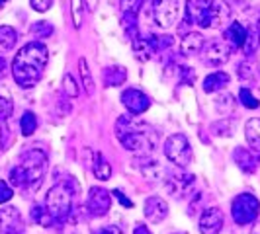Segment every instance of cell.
I'll return each mask as SVG.
<instances>
[{
	"label": "cell",
	"mask_w": 260,
	"mask_h": 234,
	"mask_svg": "<svg viewBox=\"0 0 260 234\" xmlns=\"http://www.w3.org/2000/svg\"><path fill=\"white\" fill-rule=\"evenodd\" d=\"M112 207V195L106 191L104 187L94 185L88 189V197H86V211L90 217H104Z\"/></svg>",
	"instance_id": "cell-11"
},
{
	"label": "cell",
	"mask_w": 260,
	"mask_h": 234,
	"mask_svg": "<svg viewBox=\"0 0 260 234\" xmlns=\"http://www.w3.org/2000/svg\"><path fill=\"white\" fill-rule=\"evenodd\" d=\"M245 137H247L248 146L254 152L260 164V117H250L245 123Z\"/></svg>",
	"instance_id": "cell-18"
},
{
	"label": "cell",
	"mask_w": 260,
	"mask_h": 234,
	"mask_svg": "<svg viewBox=\"0 0 260 234\" xmlns=\"http://www.w3.org/2000/svg\"><path fill=\"white\" fill-rule=\"evenodd\" d=\"M248 35V27L243 26L241 22H235L231 26L225 29V41L231 43L235 49H243L245 47V41Z\"/></svg>",
	"instance_id": "cell-21"
},
{
	"label": "cell",
	"mask_w": 260,
	"mask_h": 234,
	"mask_svg": "<svg viewBox=\"0 0 260 234\" xmlns=\"http://www.w3.org/2000/svg\"><path fill=\"white\" fill-rule=\"evenodd\" d=\"M225 222V215L219 207H209L200 217V232L202 234H219Z\"/></svg>",
	"instance_id": "cell-14"
},
{
	"label": "cell",
	"mask_w": 260,
	"mask_h": 234,
	"mask_svg": "<svg viewBox=\"0 0 260 234\" xmlns=\"http://www.w3.org/2000/svg\"><path fill=\"white\" fill-rule=\"evenodd\" d=\"M143 213L147 221L158 224V222H162L169 217V205H167V201L162 197H149V199H145Z\"/></svg>",
	"instance_id": "cell-15"
},
{
	"label": "cell",
	"mask_w": 260,
	"mask_h": 234,
	"mask_svg": "<svg viewBox=\"0 0 260 234\" xmlns=\"http://www.w3.org/2000/svg\"><path fill=\"white\" fill-rule=\"evenodd\" d=\"M31 33L38 39H45L49 37V35H53V26L49 22H36L31 26Z\"/></svg>",
	"instance_id": "cell-39"
},
{
	"label": "cell",
	"mask_w": 260,
	"mask_h": 234,
	"mask_svg": "<svg viewBox=\"0 0 260 234\" xmlns=\"http://www.w3.org/2000/svg\"><path fill=\"white\" fill-rule=\"evenodd\" d=\"M12 187H10V183L4 182V180H0V205H4V203H8L10 199H12Z\"/></svg>",
	"instance_id": "cell-41"
},
{
	"label": "cell",
	"mask_w": 260,
	"mask_h": 234,
	"mask_svg": "<svg viewBox=\"0 0 260 234\" xmlns=\"http://www.w3.org/2000/svg\"><path fill=\"white\" fill-rule=\"evenodd\" d=\"M78 72H80V78H82V88L86 94H92L94 92V78H92L90 66H88V61L82 57L78 61Z\"/></svg>",
	"instance_id": "cell-28"
},
{
	"label": "cell",
	"mask_w": 260,
	"mask_h": 234,
	"mask_svg": "<svg viewBox=\"0 0 260 234\" xmlns=\"http://www.w3.org/2000/svg\"><path fill=\"white\" fill-rule=\"evenodd\" d=\"M84 0H71V16H73V24L77 29H80L82 20H84Z\"/></svg>",
	"instance_id": "cell-35"
},
{
	"label": "cell",
	"mask_w": 260,
	"mask_h": 234,
	"mask_svg": "<svg viewBox=\"0 0 260 234\" xmlns=\"http://www.w3.org/2000/svg\"><path fill=\"white\" fill-rule=\"evenodd\" d=\"M31 219L38 222L39 226H53L55 219L51 217V213L47 211L45 205H34L31 207Z\"/></svg>",
	"instance_id": "cell-29"
},
{
	"label": "cell",
	"mask_w": 260,
	"mask_h": 234,
	"mask_svg": "<svg viewBox=\"0 0 260 234\" xmlns=\"http://www.w3.org/2000/svg\"><path fill=\"white\" fill-rule=\"evenodd\" d=\"M84 2H86V10L88 12H94L98 8V0H84Z\"/></svg>",
	"instance_id": "cell-47"
},
{
	"label": "cell",
	"mask_w": 260,
	"mask_h": 234,
	"mask_svg": "<svg viewBox=\"0 0 260 234\" xmlns=\"http://www.w3.org/2000/svg\"><path fill=\"white\" fill-rule=\"evenodd\" d=\"M6 2H8V0H0V6H4V4H6Z\"/></svg>",
	"instance_id": "cell-50"
},
{
	"label": "cell",
	"mask_w": 260,
	"mask_h": 234,
	"mask_svg": "<svg viewBox=\"0 0 260 234\" xmlns=\"http://www.w3.org/2000/svg\"><path fill=\"white\" fill-rule=\"evenodd\" d=\"M20 166L26 172L27 189H38L47 172V154L39 148H29L20 156Z\"/></svg>",
	"instance_id": "cell-4"
},
{
	"label": "cell",
	"mask_w": 260,
	"mask_h": 234,
	"mask_svg": "<svg viewBox=\"0 0 260 234\" xmlns=\"http://www.w3.org/2000/svg\"><path fill=\"white\" fill-rule=\"evenodd\" d=\"M63 92H65V96L67 98H77L78 96V84H77V80L73 78V74H65L63 76Z\"/></svg>",
	"instance_id": "cell-38"
},
{
	"label": "cell",
	"mask_w": 260,
	"mask_h": 234,
	"mask_svg": "<svg viewBox=\"0 0 260 234\" xmlns=\"http://www.w3.org/2000/svg\"><path fill=\"white\" fill-rule=\"evenodd\" d=\"M145 0H119V8L123 16H137V12L141 10Z\"/></svg>",
	"instance_id": "cell-36"
},
{
	"label": "cell",
	"mask_w": 260,
	"mask_h": 234,
	"mask_svg": "<svg viewBox=\"0 0 260 234\" xmlns=\"http://www.w3.org/2000/svg\"><path fill=\"white\" fill-rule=\"evenodd\" d=\"M14 111V102H12V94L6 86L0 84V117L2 119H8Z\"/></svg>",
	"instance_id": "cell-27"
},
{
	"label": "cell",
	"mask_w": 260,
	"mask_h": 234,
	"mask_svg": "<svg viewBox=\"0 0 260 234\" xmlns=\"http://www.w3.org/2000/svg\"><path fill=\"white\" fill-rule=\"evenodd\" d=\"M92 172H94V176H96L98 180H102V182H108V180L112 178V166H110V162L104 158V154H100V152L94 154Z\"/></svg>",
	"instance_id": "cell-24"
},
{
	"label": "cell",
	"mask_w": 260,
	"mask_h": 234,
	"mask_svg": "<svg viewBox=\"0 0 260 234\" xmlns=\"http://www.w3.org/2000/svg\"><path fill=\"white\" fill-rule=\"evenodd\" d=\"M78 193H80V185L75 178H67L57 185H53L47 191L43 205L51 213L55 222H65L67 219H71V215L75 211L73 203H75V197Z\"/></svg>",
	"instance_id": "cell-3"
},
{
	"label": "cell",
	"mask_w": 260,
	"mask_h": 234,
	"mask_svg": "<svg viewBox=\"0 0 260 234\" xmlns=\"http://www.w3.org/2000/svg\"><path fill=\"white\" fill-rule=\"evenodd\" d=\"M49 63V51L41 41H29L24 45L12 61V76L18 86L34 88L38 84L45 66Z\"/></svg>",
	"instance_id": "cell-2"
},
{
	"label": "cell",
	"mask_w": 260,
	"mask_h": 234,
	"mask_svg": "<svg viewBox=\"0 0 260 234\" xmlns=\"http://www.w3.org/2000/svg\"><path fill=\"white\" fill-rule=\"evenodd\" d=\"M153 20L158 27L169 29L178 18V0H153Z\"/></svg>",
	"instance_id": "cell-8"
},
{
	"label": "cell",
	"mask_w": 260,
	"mask_h": 234,
	"mask_svg": "<svg viewBox=\"0 0 260 234\" xmlns=\"http://www.w3.org/2000/svg\"><path fill=\"white\" fill-rule=\"evenodd\" d=\"M239 102L245 105V107H248V109H256V107H260V98L258 96H254L248 86H243V88L239 90Z\"/></svg>",
	"instance_id": "cell-32"
},
{
	"label": "cell",
	"mask_w": 260,
	"mask_h": 234,
	"mask_svg": "<svg viewBox=\"0 0 260 234\" xmlns=\"http://www.w3.org/2000/svg\"><path fill=\"white\" fill-rule=\"evenodd\" d=\"M98 234H123V230H121L119 226H116V224H108L104 228H100Z\"/></svg>",
	"instance_id": "cell-44"
},
{
	"label": "cell",
	"mask_w": 260,
	"mask_h": 234,
	"mask_svg": "<svg viewBox=\"0 0 260 234\" xmlns=\"http://www.w3.org/2000/svg\"><path fill=\"white\" fill-rule=\"evenodd\" d=\"M8 180H10V185L14 187H27V178H26V172L20 164H16L10 174H8Z\"/></svg>",
	"instance_id": "cell-34"
},
{
	"label": "cell",
	"mask_w": 260,
	"mask_h": 234,
	"mask_svg": "<svg viewBox=\"0 0 260 234\" xmlns=\"http://www.w3.org/2000/svg\"><path fill=\"white\" fill-rule=\"evenodd\" d=\"M233 160H235V164L243 170V172H247V174H252L254 170L258 168V160H256L254 152L248 150V148H243V146H237V148H235Z\"/></svg>",
	"instance_id": "cell-20"
},
{
	"label": "cell",
	"mask_w": 260,
	"mask_h": 234,
	"mask_svg": "<svg viewBox=\"0 0 260 234\" xmlns=\"http://www.w3.org/2000/svg\"><path fill=\"white\" fill-rule=\"evenodd\" d=\"M133 55L139 63H147L156 55V45L153 35L151 37H137L133 39Z\"/></svg>",
	"instance_id": "cell-17"
},
{
	"label": "cell",
	"mask_w": 260,
	"mask_h": 234,
	"mask_svg": "<svg viewBox=\"0 0 260 234\" xmlns=\"http://www.w3.org/2000/svg\"><path fill=\"white\" fill-rule=\"evenodd\" d=\"M231 16H233V12H231V6H229L227 0H213V2L209 4L208 14H206L204 22H202V27L221 29V27H225L229 24Z\"/></svg>",
	"instance_id": "cell-9"
},
{
	"label": "cell",
	"mask_w": 260,
	"mask_h": 234,
	"mask_svg": "<svg viewBox=\"0 0 260 234\" xmlns=\"http://www.w3.org/2000/svg\"><path fill=\"white\" fill-rule=\"evenodd\" d=\"M6 137H8V127H6V119H2L0 117V143L4 144L6 141Z\"/></svg>",
	"instance_id": "cell-45"
},
{
	"label": "cell",
	"mask_w": 260,
	"mask_h": 234,
	"mask_svg": "<svg viewBox=\"0 0 260 234\" xmlns=\"http://www.w3.org/2000/svg\"><path fill=\"white\" fill-rule=\"evenodd\" d=\"M211 131H213V135H217V137H231V135H233V123H231L229 119H223L219 123L211 125Z\"/></svg>",
	"instance_id": "cell-40"
},
{
	"label": "cell",
	"mask_w": 260,
	"mask_h": 234,
	"mask_svg": "<svg viewBox=\"0 0 260 234\" xmlns=\"http://www.w3.org/2000/svg\"><path fill=\"white\" fill-rule=\"evenodd\" d=\"M204 63L208 66H221L225 65L231 55H233L235 47L231 43H227L225 39H213L208 45H204Z\"/></svg>",
	"instance_id": "cell-7"
},
{
	"label": "cell",
	"mask_w": 260,
	"mask_h": 234,
	"mask_svg": "<svg viewBox=\"0 0 260 234\" xmlns=\"http://www.w3.org/2000/svg\"><path fill=\"white\" fill-rule=\"evenodd\" d=\"M18 41V33L16 29L10 26H0V53L10 51Z\"/></svg>",
	"instance_id": "cell-26"
},
{
	"label": "cell",
	"mask_w": 260,
	"mask_h": 234,
	"mask_svg": "<svg viewBox=\"0 0 260 234\" xmlns=\"http://www.w3.org/2000/svg\"><path fill=\"white\" fill-rule=\"evenodd\" d=\"M165 156L172 164H176L178 168H186L192 162V144L188 141V137L182 133H174L170 135L165 143Z\"/></svg>",
	"instance_id": "cell-6"
},
{
	"label": "cell",
	"mask_w": 260,
	"mask_h": 234,
	"mask_svg": "<svg viewBox=\"0 0 260 234\" xmlns=\"http://www.w3.org/2000/svg\"><path fill=\"white\" fill-rule=\"evenodd\" d=\"M0 232L2 234H26V222L16 207L0 209Z\"/></svg>",
	"instance_id": "cell-12"
},
{
	"label": "cell",
	"mask_w": 260,
	"mask_h": 234,
	"mask_svg": "<svg viewBox=\"0 0 260 234\" xmlns=\"http://www.w3.org/2000/svg\"><path fill=\"white\" fill-rule=\"evenodd\" d=\"M6 66H8V63H6V59H4L2 55H0V76H2L4 72H6Z\"/></svg>",
	"instance_id": "cell-48"
},
{
	"label": "cell",
	"mask_w": 260,
	"mask_h": 234,
	"mask_svg": "<svg viewBox=\"0 0 260 234\" xmlns=\"http://www.w3.org/2000/svg\"><path fill=\"white\" fill-rule=\"evenodd\" d=\"M102 78H104L106 88H116V86H121L127 80V70H125V66L112 65L102 70Z\"/></svg>",
	"instance_id": "cell-22"
},
{
	"label": "cell",
	"mask_w": 260,
	"mask_h": 234,
	"mask_svg": "<svg viewBox=\"0 0 260 234\" xmlns=\"http://www.w3.org/2000/svg\"><path fill=\"white\" fill-rule=\"evenodd\" d=\"M215 109L221 113V115H227V113H231L235 109V98L229 94V92H225L221 94L217 100H215Z\"/></svg>",
	"instance_id": "cell-33"
},
{
	"label": "cell",
	"mask_w": 260,
	"mask_h": 234,
	"mask_svg": "<svg viewBox=\"0 0 260 234\" xmlns=\"http://www.w3.org/2000/svg\"><path fill=\"white\" fill-rule=\"evenodd\" d=\"M258 45H260L258 31H256V29H248L247 41H245V47H243L245 55H252V53L258 49Z\"/></svg>",
	"instance_id": "cell-37"
},
{
	"label": "cell",
	"mask_w": 260,
	"mask_h": 234,
	"mask_svg": "<svg viewBox=\"0 0 260 234\" xmlns=\"http://www.w3.org/2000/svg\"><path fill=\"white\" fill-rule=\"evenodd\" d=\"M213 0H186V22L202 27V22L208 14V8Z\"/></svg>",
	"instance_id": "cell-16"
},
{
	"label": "cell",
	"mask_w": 260,
	"mask_h": 234,
	"mask_svg": "<svg viewBox=\"0 0 260 234\" xmlns=\"http://www.w3.org/2000/svg\"><path fill=\"white\" fill-rule=\"evenodd\" d=\"M174 234H184V232H174Z\"/></svg>",
	"instance_id": "cell-51"
},
{
	"label": "cell",
	"mask_w": 260,
	"mask_h": 234,
	"mask_svg": "<svg viewBox=\"0 0 260 234\" xmlns=\"http://www.w3.org/2000/svg\"><path fill=\"white\" fill-rule=\"evenodd\" d=\"M112 195H116L117 203H119V205H123L125 209H131V207H133V201H131L129 197L123 193V191H119V189H114V191H112Z\"/></svg>",
	"instance_id": "cell-43"
},
{
	"label": "cell",
	"mask_w": 260,
	"mask_h": 234,
	"mask_svg": "<svg viewBox=\"0 0 260 234\" xmlns=\"http://www.w3.org/2000/svg\"><path fill=\"white\" fill-rule=\"evenodd\" d=\"M139 170L145 176V180H149V182H158L165 178V170L156 160H145V164H141Z\"/></svg>",
	"instance_id": "cell-25"
},
{
	"label": "cell",
	"mask_w": 260,
	"mask_h": 234,
	"mask_svg": "<svg viewBox=\"0 0 260 234\" xmlns=\"http://www.w3.org/2000/svg\"><path fill=\"white\" fill-rule=\"evenodd\" d=\"M116 137L119 144L137 156H149L158 144L156 131L137 115H121L116 121Z\"/></svg>",
	"instance_id": "cell-1"
},
{
	"label": "cell",
	"mask_w": 260,
	"mask_h": 234,
	"mask_svg": "<svg viewBox=\"0 0 260 234\" xmlns=\"http://www.w3.org/2000/svg\"><path fill=\"white\" fill-rule=\"evenodd\" d=\"M165 185L172 197H176V199L188 197L196 187V176L188 174V172H172V174H169Z\"/></svg>",
	"instance_id": "cell-10"
},
{
	"label": "cell",
	"mask_w": 260,
	"mask_h": 234,
	"mask_svg": "<svg viewBox=\"0 0 260 234\" xmlns=\"http://www.w3.org/2000/svg\"><path fill=\"white\" fill-rule=\"evenodd\" d=\"M260 215V201L252 193L237 195L231 203V217L237 224L247 226L258 219Z\"/></svg>",
	"instance_id": "cell-5"
},
{
	"label": "cell",
	"mask_w": 260,
	"mask_h": 234,
	"mask_svg": "<svg viewBox=\"0 0 260 234\" xmlns=\"http://www.w3.org/2000/svg\"><path fill=\"white\" fill-rule=\"evenodd\" d=\"M20 129H22V135L24 137H29V135H34L36 129H38V117L34 111H26L22 119H20Z\"/></svg>",
	"instance_id": "cell-31"
},
{
	"label": "cell",
	"mask_w": 260,
	"mask_h": 234,
	"mask_svg": "<svg viewBox=\"0 0 260 234\" xmlns=\"http://www.w3.org/2000/svg\"><path fill=\"white\" fill-rule=\"evenodd\" d=\"M256 31H258V37H260V18H258V24H256Z\"/></svg>",
	"instance_id": "cell-49"
},
{
	"label": "cell",
	"mask_w": 260,
	"mask_h": 234,
	"mask_svg": "<svg viewBox=\"0 0 260 234\" xmlns=\"http://www.w3.org/2000/svg\"><path fill=\"white\" fill-rule=\"evenodd\" d=\"M133 234H153L147 226H145L143 222H139V224H135V228H133Z\"/></svg>",
	"instance_id": "cell-46"
},
{
	"label": "cell",
	"mask_w": 260,
	"mask_h": 234,
	"mask_svg": "<svg viewBox=\"0 0 260 234\" xmlns=\"http://www.w3.org/2000/svg\"><path fill=\"white\" fill-rule=\"evenodd\" d=\"M121 104L129 111V115H141L151 107V98L137 88H127L121 94Z\"/></svg>",
	"instance_id": "cell-13"
},
{
	"label": "cell",
	"mask_w": 260,
	"mask_h": 234,
	"mask_svg": "<svg viewBox=\"0 0 260 234\" xmlns=\"http://www.w3.org/2000/svg\"><path fill=\"white\" fill-rule=\"evenodd\" d=\"M206 45V37L202 33H196V31H188L182 35L180 41V53L190 57V55H198V53L204 49Z\"/></svg>",
	"instance_id": "cell-19"
},
{
	"label": "cell",
	"mask_w": 260,
	"mask_h": 234,
	"mask_svg": "<svg viewBox=\"0 0 260 234\" xmlns=\"http://www.w3.org/2000/svg\"><path fill=\"white\" fill-rule=\"evenodd\" d=\"M53 2H55V0H29L31 8H34L36 12H47L53 6Z\"/></svg>",
	"instance_id": "cell-42"
},
{
	"label": "cell",
	"mask_w": 260,
	"mask_h": 234,
	"mask_svg": "<svg viewBox=\"0 0 260 234\" xmlns=\"http://www.w3.org/2000/svg\"><path fill=\"white\" fill-rule=\"evenodd\" d=\"M237 72H239V78H241V80L248 82V80H254V78H256V74H258V66H256L254 61L245 59V61H241V63H239Z\"/></svg>",
	"instance_id": "cell-30"
},
{
	"label": "cell",
	"mask_w": 260,
	"mask_h": 234,
	"mask_svg": "<svg viewBox=\"0 0 260 234\" xmlns=\"http://www.w3.org/2000/svg\"><path fill=\"white\" fill-rule=\"evenodd\" d=\"M229 74L227 72H223V70H215V72H211L206 76L204 80V92H208V94H215V92H221L225 90L227 86H229Z\"/></svg>",
	"instance_id": "cell-23"
}]
</instances>
